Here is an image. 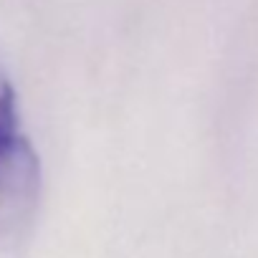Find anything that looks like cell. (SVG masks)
Returning a JSON list of instances; mask_svg holds the SVG:
<instances>
[{
  "label": "cell",
  "mask_w": 258,
  "mask_h": 258,
  "mask_svg": "<svg viewBox=\"0 0 258 258\" xmlns=\"http://www.w3.org/2000/svg\"><path fill=\"white\" fill-rule=\"evenodd\" d=\"M41 195V162L23 135L0 140V245L16 243L33 223Z\"/></svg>",
  "instance_id": "6da1fadb"
},
{
  "label": "cell",
  "mask_w": 258,
  "mask_h": 258,
  "mask_svg": "<svg viewBox=\"0 0 258 258\" xmlns=\"http://www.w3.org/2000/svg\"><path fill=\"white\" fill-rule=\"evenodd\" d=\"M18 132V109H16V91L11 79L0 69V140Z\"/></svg>",
  "instance_id": "7a4b0ae2"
}]
</instances>
